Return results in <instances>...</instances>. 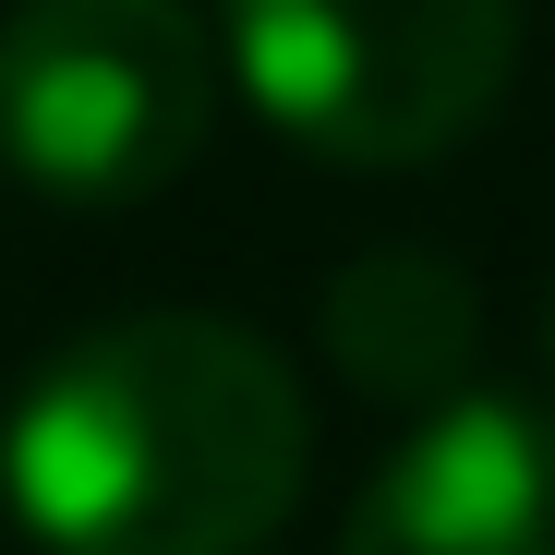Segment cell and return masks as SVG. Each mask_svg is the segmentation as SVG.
<instances>
[{"label": "cell", "mask_w": 555, "mask_h": 555, "mask_svg": "<svg viewBox=\"0 0 555 555\" xmlns=\"http://www.w3.org/2000/svg\"><path fill=\"white\" fill-rule=\"evenodd\" d=\"M302 472V375L242 314L85 326L0 435V495L49 555H266Z\"/></svg>", "instance_id": "1"}, {"label": "cell", "mask_w": 555, "mask_h": 555, "mask_svg": "<svg viewBox=\"0 0 555 555\" xmlns=\"http://www.w3.org/2000/svg\"><path fill=\"white\" fill-rule=\"evenodd\" d=\"M242 98L326 169L472 145L519 73V0H218Z\"/></svg>", "instance_id": "2"}, {"label": "cell", "mask_w": 555, "mask_h": 555, "mask_svg": "<svg viewBox=\"0 0 555 555\" xmlns=\"http://www.w3.org/2000/svg\"><path fill=\"white\" fill-rule=\"evenodd\" d=\"M218 133V49L181 0H13L0 157L61 206H145Z\"/></svg>", "instance_id": "3"}, {"label": "cell", "mask_w": 555, "mask_h": 555, "mask_svg": "<svg viewBox=\"0 0 555 555\" xmlns=\"http://www.w3.org/2000/svg\"><path fill=\"white\" fill-rule=\"evenodd\" d=\"M338 555H555V411L531 399L423 411L375 459Z\"/></svg>", "instance_id": "4"}, {"label": "cell", "mask_w": 555, "mask_h": 555, "mask_svg": "<svg viewBox=\"0 0 555 555\" xmlns=\"http://www.w3.org/2000/svg\"><path fill=\"white\" fill-rule=\"evenodd\" d=\"M472 338H483V302H472V278L447 254L387 242V254L326 278V350H338V375L362 399H447Z\"/></svg>", "instance_id": "5"}]
</instances>
